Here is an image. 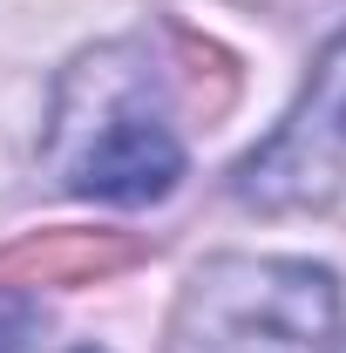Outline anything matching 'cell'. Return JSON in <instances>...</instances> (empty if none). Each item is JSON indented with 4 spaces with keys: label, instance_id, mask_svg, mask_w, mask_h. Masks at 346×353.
I'll list each match as a JSON object with an SVG mask.
<instances>
[{
    "label": "cell",
    "instance_id": "6da1fadb",
    "mask_svg": "<svg viewBox=\"0 0 346 353\" xmlns=\"http://www.w3.org/2000/svg\"><path fill=\"white\" fill-rule=\"evenodd\" d=\"M48 170L61 190L95 204H156L170 197L190 150L176 130L170 61L150 41L88 48L61 68L48 102Z\"/></svg>",
    "mask_w": 346,
    "mask_h": 353
},
{
    "label": "cell",
    "instance_id": "7a4b0ae2",
    "mask_svg": "<svg viewBox=\"0 0 346 353\" xmlns=\"http://www.w3.org/2000/svg\"><path fill=\"white\" fill-rule=\"evenodd\" d=\"M340 333V279L312 259L224 252L170 306L163 353H326Z\"/></svg>",
    "mask_w": 346,
    "mask_h": 353
},
{
    "label": "cell",
    "instance_id": "3957f363",
    "mask_svg": "<svg viewBox=\"0 0 346 353\" xmlns=\"http://www.w3.org/2000/svg\"><path fill=\"white\" fill-rule=\"evenodd\" d=\"M346 183V34L319 61L292 102V116L231 170V197L252 211H319Z\"/></svg>",
    "mask_w": 346,
    "mask_h": 353
},
{
    "label": "cell",
    "instance_id": "277c9868",
    "mask_svg": "<svg viewBox=\"0 0 346 353\" xmlns=\"http://www.w3.org/2000/svg\"><path fill=\"white\" fill-rule=\"evenodd\" d=\"M143 245L123 231H41L0 252V292H34V285H95L109 272H130Z\"/></svg>",
    "mask_w": 346,
    "mask_h": 353
},
{
    "label": "cell",
    "instance_id": "5b68a950",
    "mask_svg": "<svg viewBox=\"0 0 346 353\" xmlns=\"http://www.w3.org/2000/svg\"><path fill=\"white\" fill-rule=\"evenodd\" d=\"M34 333H41L34 292H0V353H34Z\"/></svg>",
    "mask_w": 346,
    "mask_h": 353
}]
</instances>
